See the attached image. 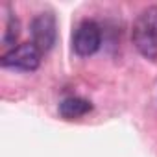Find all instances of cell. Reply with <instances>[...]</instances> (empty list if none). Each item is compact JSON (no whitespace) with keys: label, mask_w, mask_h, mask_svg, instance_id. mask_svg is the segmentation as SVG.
<instances>
[{"label":"cell","mask_w":157,"mask_h":157,"mask_svg":"<svg viewBox=\"0 0 157 157\" xmlns=\"http://www.w3.org/2000/svg\"><path fill=\"white\" fill-rule=\"evenodd\" d=\"M131 41L137 48V52L150 59H157V6L144 8L131 28Z\"/></svg>","instance_id":"obj_1"},{"label":"cell","mask_w":157,"mask_h":157,"mask_svg":"<svg viewBox=\"0 0 157 157\" xmlns=\"http://www.w3.org/2000/svg\"><path fill=\"white\" fill-rule=\"evenodd\" d=\"M41 57H43V52L33 43H22L19 46L10 48L0 57V65L4 68H11V70L33 72V70L39 68Z\"/></svg>","instance_id":"obj_2"},{"label":"cell","mask_w":157,"mask_h":157,"mask_svg":"<svg viewBox=\"0 0 157 157\" xmlns=\"http://www.w3.org/2000/svg\"><path fill=\"white\" fill-rule=\"evenodd\" d=\"M32 43L43 52H50L56 44V39H57V21H56V15L52 11H43V13H37L32 21Z\"/></svg>","instance_id":"obj_3"},{"label":"cell","mask_w":157,"mask_h":157,"mask_svg":"<svg viewBox=\"0 0 157 157\" xmlns=\"http://www.w3.org/2000/svg\"><path fill=\"white\" fill-rule=\"evenodd\" d=\"M100 44H102V30L94 21H83L72 35V48L82 57L96 54Z\"/></svg>","instance_id":"obj_4"},{"label":"cell","mask_w":157,"mask_h":157,"mask_svg":"<svg viewBox=\"0 0 157 157\" xmlns=\"http://www.w3.org/2000/svg\"><path fill=\"white\" fill-rule=\"evenodd\" d=\"M91 109H93V104L89 100L78 98V96L65 98L59 104V115L65 120H76V118H80V117H85Z\"/></svg>","instance_id":"obj_5"},{"label":"cell","mask_w":157,"mask_h":157,"mask_svg":"<svg viewBox=\"0 0 157 157\" xmlns=\"http://www.w3.org/2000/svg\"><path fill=\"white\" fill-rule=\"evenodd\" d=\"M6 10H8V17H6V32H4L2 43L6 46H11V44H15V41L21 35V22H19V19L15 17V13L11 11L10 6H6Z\"/></svg>","instance_id":"obj_6"}]
</instances>
